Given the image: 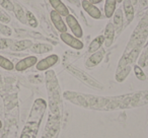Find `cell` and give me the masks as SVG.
<instances>
[{
	"mask_svg": "<svg viewBox=\"0 0 148 138\" xmlns=\"http://www.w3.org/2000/svg\"><path fill=\"white\" fill-rule=\"evenodd\" d=\"M105 45L106 47H110L113 44L114 38H115V27L113 25V23H108L106 27L105 31Z\"/></svg>",
	"mask_w": 148,
	"mask_h": 138,
	"instance_id": "10",
	"label": "cell"
},
{
	"mask_svg": "<svg viewBox=\"0 0 148 138\" xmlns=\"http://www.w3.org/2000/svg\"><path fill=\"white\" fill-rule=\"evenodd\" d=\"M2 128V122H1V120H0V129Z\"/></svg>",
	"mask_w": 148,
	"mask_h": 138,
	"instance_id": "26",
	"label": "cell"
},
{
	"mask_svg": "<svg viewBox=\"0 0 148 138\" xmlns=\"http://www.w3.org/2000/svg\"><path fill=\"white\" fill-rule=\"evenodd\" d=\"M114 27L115 30H120L123 27V13L121 9H117L114 13Z\"/></svg>",
	"mask_w": 148,
	"mask_h": 138,
	"instance_id": "17",
	"label": "cell"
},
{
	"mask_svg": "<svg viewBox=\"0 0 148 138\" xmlns=\"http://www.w3.org/2000/svg\"><path fill=\"white\" fill-rule=\"evenodd\" d=\"M0 32H1V34H3V35L5 36H10L11 35V30L9 29L8 27H6V25H4L3 23H0Z\"/></svg>",
	"mask_w": 148,
	"mask_h": 138,
	"instance_id": "21",
	"label": "cell"
},
{
	"mask_svg": "<svg viewBox=\"0 0 148 138\" xmlns=\"http://www.w3.org/2000/svg\"><path fill=\"white\" fill-rule=\"evenodd\" d=\"M89 2L92 3V4H99V3H101V1H103V0H88Z\"/></svg>",
	"mask_w": 148,
	"mask_h": 138,
	"instance_id": "24",
	"label": "cell"
},
{
	"mask_svg": "<svg viewBox=\"0 0 148 138\" xmlns=\"http://www.w3.org/2000/svg\"><path fill=\"white\" fill-rule=\"evenodd\" d=\"M123 7H124V12H125L126 19H127L128 23L133 21L134 19V5L131 3L130 0H123Z\"/></svg>",
	"mask_w": 148,
	"mask_h": 138,
	"instance_id": "11",
	"label": "cell"
},
{
	"mask_svg": "<svg viewBox=\"0 0 148 138\" xmlns=\"http://www.w3.org/2000/svg\"><path fill=\"white\" fill-rule=\"evenodd\" d=\"M66 25L67 27L71 30L72 34L74 37H76L77 39H81L83 37V30L81 27V25H79L78 21L76 19V17L72 14H69L66 16Z\"/></svg>",
	"mask_w": 148,
	"mask_h": 138,
	"instance_id": "2",
	"label": "cell"
},
{
	"mask_svg": "<svg viewBox=\"0 0 148 138\" xmlns=\"http://www.w3.org/2000/svg\"><path fill=\"white\" fill-rule=\"evenodd\" d=\"M103 43H105V37L103 36H99L95 39H93V41L90 43L88 48L89 53H95V52L99 51Z\"/></svg>",
	"mask_w": 148,
	"mask_h": 138,
	"instance_id": "15",
	"label": "cell"
},
{
	"mask_svg": "<svg viewBox=\"0 0 148 138\" xmlns=\"http://www.w3.org/2000/svg\"><path fill=\"white\" fill-rule=\"evenodd\" d=\"M0 4H1V6H2L3 8L8 11L14 10V5H13L12 2L9 1V0H1V1H0Z\"/></svg>",
	"mask_w": 148,
	"mask_h": 138,
	"instance_id": "20",
	"label": "cell"
},
{
	"mask_svg": "<svg viewBox=\"0 0 148 138\" xmlns=\"http://www.w3.org/2000/svg\"><path fill=\"white\" fill-rule=\"evenodd\" d=\"M0 67L9 71L14 69V65H13L12 62L9 59H7V58H5L4 56H1V55H0Z\"/></svg>",
	"mask_w": 148,
	"mask_h": 138,
	"instance_id": "18",
	"label": "cell"
},
{
	"mask_svg": "<svg viewBox=\"0 0 148 138\" xmlns=\"http://www.w3.org/2000/svg\"><path fill=\"white\" fill-rule=\"evenodd\" d=\"M60 39L62 40L63 43H65L67 46L73 48L74 50H82L83 49V43L80 41L79 39H77L76 37H74L71 34L66 33H62L60 35Z\"/></svg>",
	"mask_w": 148,
	"mask_h": 138,
	"instance_id": "3",
	"label": "cell"
},
{
	"mask_svg": "<svg viewBox=\"0 0 148 138\" xmlns=\"http://www.w3.org/2000/svg\"><path fill=\"white\" fill-rule=\"evenodd\" d=\"M0 21L2 23H8V21H10V19L7 17V15H5L4 13L0 12Z\"/></svg>",
	"mask_w": 148,
	"mask_h": 138,
	"instance_id": "23",
	"label": "cell"
},
{
	"mask_svg": "<svg viewBox=\"0 0 148 138\" xmlns=\"http://www.w3.org/2000/svg\"><path fill=\"white\" fill-rule=\"evenodd\" d=\"M103 58V51H97L88 58V60L86 61V66L87 67H93L97 66V64H99L101 62Z\"/></svg>",
	"mask_w": 148,
	"mask_h": 138,
	"instance_id": "12",
	"label": "cell"
},
{
	"mask_svg": "<svg viewBox=\"0 0 148 138\" xmlns=\"http://www.w3.org/2000/svg\"><path fill=\"white\" fill-rule=\"evenodd\" d=\"M50 19H51L52 23H53L54 27H56L59 33H66L67 32V25H66L65 21H63L62 16L53 9V10L50 11Z\"/></svg>",
	"mask_w": 148,
	"mask_h": 138,
	"instance_id": "7",
	"label": "cell"
},
{
	"mask_svg": "<svg viewBox=\"0 0 148 138\" xmlns=\"http://www.w3.org/2000/svg\"><path fill=\"white\" fill-rule=\"evenodd\" d=\"M130 1H131V3H132V4H133V5H135L136 3H137V1H138V0H130Z\"/></svg>",
	"mask_w": 148,
	"mask_h": 138,
	"instance_id": "25",
	"label": "cell"
},
{
	"mask_svg": "<svg viewBox=\"0 0 148 138\" xmlns=\"http://www.w3.org/2000/svg\"><path fill=\"white\" fill-rule=\"evenodd\" d=\"M31 49L36 54H44L53 50V47L51 45H48V44H35L32 46Z\"/></svg>",
	"mask_w": 148,
	"mask_h": 138,
	"instance_id": "16",
	"label": "cell"
},
{
	"mask_svg": "<svg viewBox=\"0 0 148 138\" xmlns=\"http://www.w3.org/2000/svg\"><path fill=\"white\" fill-rule=\"evenodd\" d=\"M8 46H10V44H8L7 40H0V49H4Z\"/></svg>",
	"mask_w": 148,
	"mask_h": 138,
	"instance_id": "22",
	"label": "cell"
},
{
	"mask_svg": "<svg viewBox=\"0 0 148 138\" xmlns=\"http://www.w3.org/2000/svg\"><path fill=\"white\" fill-rule=\"evenodd\" d=\"M117 0H106L105 3V14L107 19L113 17L117 8Z\"/></svg>",
	"mask_w": 148,
	"mask_h": 138,
	"instance_id": "13",
	"label": "cell"
},
{
	"mask_svg": "<svg viewBox=\"0 0 148 138\" xmlns=\"http://www.w3.org/2000/svg\"><path fill=\"white\" fill-rule=\"evenodd\" d=\"M59 62V57L56 54H52V55L47 56L44 59L38 61V63L36 64V67L39 71H45L49 68L53 67L55 64H57Z\"/></svg>",
	"mask_w": 148,
	"mask_h": 138,
	"instance_id": "4",
	"label": "cell"
},
{
	"mask_svg": "<svg viewBox=\"0 0 148 138\" xmlns=\"http://www.w3.org/2000/svg\"><path fill=\"white\" fill-rule=\"evenodd\" d=\"M81 4H82V8L84 9L85 12L90 17H92V19H99L101 17V10H99L95 4L89 2L88 0H82Z\"/></svg>",
	"mask_w": 148,
	"mask_h": 138,
	"instance_id": "8",
	"label": "cell"
},
{
	"mask_svg": "<svg viewBox=\"0 0 148 138\" xmlns=\"http://www.w3.org/2000/svg\"><path fill=\"white\" fill-rule=\"evenodd\" d=\"M134 73H135L136 77H137L139 80H146V75L145 73L143 72L142 70V68L138 65H135L134 66Z\"/></svg>",
	"mask_w": 148,
	"mask_h": 138,
	"instance_id": "19",
	"label": "cell"
},
{
	"mask_svg": "<svg viewBox=\"0 0 148 138\" xmlns=\"http://www.w3.org/2000/svg\"><path fill=\"white\" fill-rule=\"evenodd\" d=\"M49 2L54 10L57 11L61 16L66 17L67 15H69V9L61 0H49Z\"/></svg>",
	"mask_w": 148,
	"mask_h": 138,
	"instance_id": "9",
	"label": "cell"
},
{
	"mask_svg": "<svg viewBox=\"0 0 148 138\" xmlns=\"http://www.w3.org/2000/svg\"><path fill=\"white\" fill-rule=\"evenodd\" d=\"M32 46H33V43L29 40H23V41L13 42L10 45V48L14 51H23V50L27 49Z\"/></svg>",
	"mask_w": 148,
	"mask_h": 138,
	"instance_id": "14",
	"label": "cell"
},
{
	"mask_svg": "<svg viewBox=\"0 0 148 138\" xmlns=\"http://www.w3.org/2000/svg\"><path fill=\"white\" fill-rule=\"evenodd\" d=\"M38 63V58L36 56H27V57L21 59V61H18L16 64L14 65V69L16 71H25L29 68L35 66Z\"/></svg>",
	"mask_w": 148,
	"mask_h": 138,
	"instance_id": "6",
	"label": "cell"
},
{
	"mask_svg": "<svg viewBox=\"0 0 148 138\" xmlns=\"http://www.w3.org/2000/svg\"><path fill=\"white\" fill-rule=\"evenodd\" d=\"M69 70L71 71L72 73L74 74V76H76L78 79H80L81 81H83L84 83H86V84L90 85V87H97V89H101V85L99 84V83L97 82V81L95 80L93 78H91L90 76H88V75L86 74V73L82 72V71L78 70L77 68H73V67H69Z\"/></svg>",
	"mask_w": 148,
	"mask_h": 138,
	"instance_id": "5",
	"label": "cell"
},
{
	"mask_svg": "<svg viewBox=\"0 0 148 138\" xmlns=\"http://www.w3.org/2000/svg\"><path fill=\"white\" fill-rule=\"evenodd\" d=\"M46 109V103L43 100H37L32 110V114L25 126V129L21 134V138H35L39 126L41 124V119L43 118Z\"/></svg>",
	"mask_w": 148,
	"mask_h": 138,
	"instance_id": "1",
	"label": "cell"
},
{
	"mask_svg": "<svg viewBox=\"0 0 148 138\" xmlns=\"http://www.w3.org/2000/svg\"><path fill=\"white\" fill-rule=\"evenodd\" d=\"M117 2L118 3H122V2H123V0H117Z\"/></svg>",
	"mask_w": 148,
	"mask_h": 138,
	"instance_id": "27",
	"label": "cell"
}]
</instances>
